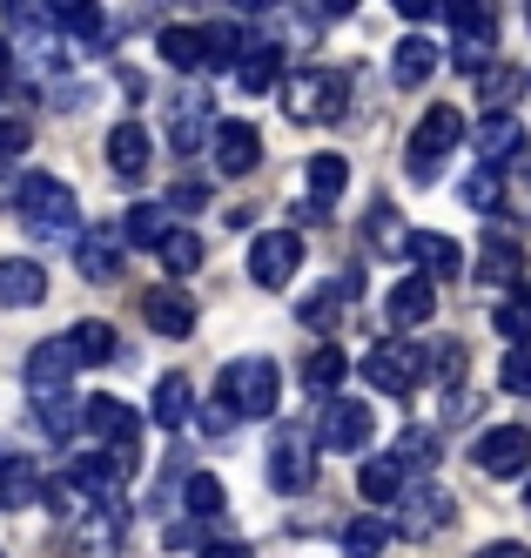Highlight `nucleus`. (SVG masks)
<instances>
[{
  "instance_id": "nucleus-1",
  "label": "nucleus",
  "mask_w": 531,
  "mask_h": 558,
  "mask_svg": "<svg viewBox=\"0 0 531 558\" xmlns=\"http://www.w3.org/2000/svg\"><path fill=\"white\" fill-rule=\"evenodd\" d=\"M14 203H21L27 235H40V243H68V235H81V203H74V189L55 182V175H27L14 189Z\"/></svg>"
},
{
  "instance_id": "nucleus-2",
  "label": "nucleus",
  "mask_w": 531,
  "mask_h": 558,
  "mask_svg": "<svg viewBox=\"0 0 531 558\" xmlns=\"http://www.w3.org/2000/svg\"><path fill=\"white\" fill-rule=\"evenodd\" d=\"M282 114H290V122H343L350 114V74L297 68L290 82H282Z\"/></svg>"
},
{
  "instance_id": "nucleus-3",
  "label": "nucleus",
  "mask_w": 531,
  "mask_h": 558,
  "mask_svg": "<svg viewBox=\"0 0 531 558\" xmlns=\"http://www.w3.org/2000/svg\"><path fill=\"white\" fill-rule=\"evenodd\" d=\"M276 397H282V377L269 356H242V364H222V384H216V404L229 417H276Z\"/></svg>"
},
{
  "instance_id": "nucleus-4",
  "label": "nucleus",
  "mask_w": 531,
  "mask_h": 558,
  "mask_svg": "<svg viewBox=\"0 0 531 558\" xmlns=\"http://www.w3.org/2000/svg\"><path fill=\"white\" fill-rule=\"evenodd\" d=\"M310 437H316V451L363 458V451H371V437H377V411L357 404V397H330V404H323V417L310 424Z\"/></svg>"
},
{
  "instance_id": "nucleus-5",
  "label": "nucleus",
  "mask_w": 531,
  "mask_h": 558,
  "mask_svg": "<svg viewBox=\"0 0 531 558\" xmlns=\"http://www.w3.org/2000/svg\"><path fill=\"white\" fill-rule=\"evenodd\" d=\"M458 142H464V114H458V108H431L424 122H418V135H411V148H403V169H411V182H437L444 155H451Z\"/></svg>"
},
{
  "instance_id": "nucleus-6",
  "label": "nucleus",
  "mask_w": 531,
  "mask_h": 558,
  "mask_svg": "<svg viewBox=\"0 0 531 558\" xmlns=\"http://www.w3.org/2000/svg\"><path fill=\"white\" fill-rule=\"evenodd\" d=\"M81 430L95 437V445H108V458L129 471L135 464V445H142V417L121 404V397H88L81 404Z\"/></svg>"
},
{
  "instance_id": "nucleus-7",
  "label": "nucleus",
  "mask_w": 531,
  "mask_h": 558,
  "mask_svg": "<svg viewBox=\"0 0 531 558\" xmlns=\"http://www.w3.org/2000/svg\"><path fill=\"white\" fill-rule=\"evenodd\" d=\"M269 485L282 498H297V492L316 485V437H310V424H282L269 437Z\"/></svg>"
},
{
  "instance_id": "nucleus-8",
  "label": "nucleus",
  "mask_w": 531,
  "mask_h": 558,
  "mask_svg": "<svg viewBox=\"0 0 531 558\" xmlns=\"http://www.w3.org/2000/svg\"><path fill=\"white\" fill-rule=\"evenodd\" d=\"M303 269V235L297 229H263L250 243V283L256 290H290Z\"/></svg>"
},
{
  "instance_id": "nucleus-9",
  "label": "nucleus",
  "mask_w": 531,
  "mask_h": 558,
  "mask_svg": "<svg viewBox=\"0 0 531 558\" xmlns=\"http://www.w3.org/2000/svg\"><path fill=\"white\" fill-rule=\"evenodd\" d=\"M424 377V356L418 350H403V343H377V350H363V384L384 390V397H411Z\"/></svg>"
},
{
  "instance_id": "nucleus-10",
  "label": "nucleus",
  "mask_w": 531,
  "mask_h": 558,
  "mask_svg": "<svg viewBox=\"0 0 531 558\" xmlns=\"http://www.w3.org/2000/svg\"><path fill=\"white\" fill-rule=\"evenodd\" d=\"M74 371H81V364H74L68 337L40 343V350L27 356V397H34V404H48V397H68V377H74Z\"/></svg>"
},
{
  "instance_id": "nucleus-11",
  "label": "nucleus",
  "mask_w": 531,
  "mask_h": 558,
  "mask_svg": "<svg viewBox=\"0 0 531 558\" xmlns=\"http://www.w3.org/2000/svg\"><path fill=\"white\" fill-rule=\"evenodd\" d=\"M524 464H531V430H524V424H498V430H484V437H478V471L518 477Z\"/></svg>"
},
{
  "instance_id": "nucleus-12",
  "label": "nucleus",
  "mask_w": 531,
  "mask_h": 558,
  "mask_svg": "<svg viewBox=\"0 0 531 558\" xmlns=\"http://www.w3.org/2000/svg\"><path fill=\"white\" fill-rule=\"evenodd\" d=\"M403 498V538H431L437 525H451V492H444V485H403L397 492Z\"/></svg>"
},
{
  "instance_id": "nucleus-13",
  "label": "nucleus",
  "mask_w": 531,
  "mask_h": 558,
  "mask_svg": "<svg viewBox=\"0 0 531 558\" xmlns=\"http://www.w3.org/2000/svg\"><path fill=\"white\" fill-rule=\"evenodd\" d=\"M403 256L424 263V283H451V276H464V250L451 243V235H437V229H411L403 235Z\"/></svg>"
},
{
  "instance_id": "nucleus-14",
  "label": "nucleus",
  "mask_w": 531,
  "mask_h": 558,
  "mask_svg": "<svg viewBox=\"0 0 531 558\" xmlns=\"http://www.w3.org/2000/svg\"><path fill=\"white\" fill-rule=\"evenodd\" d=\"M209 95H169V108H161V129H169V148H202V135H209Z\"/></svg>"
},
{
  "instance_id": "nucleus-15",
  "label": "nucleus",
  "mask_w": 531,
  "mask_h": 558,
  "mask_svg": "<svg viewBox=\"0 0 531 558\" xmlns=\"http://www.w3.org/2000/svg\"><path fill=\"white\" fill-rule=\"evenodd\" d=\"M216 169L222 175H250L256 162H263V135H256V122H216Z\"/></svg>"
},
{
  "instance_id": "nucleus-16",
  "label": "nucleus",
  "mask_w": 531,
  "mask_h": 558,
  "mask_svg": "<svg viewBox=\"0 0 531 558\" xmlns=\"http://www.w3.org/2000/svg\"><path fill=\"white\" fill-rule=\"evenodd\" d=\"M471 142H478V155H484V169H505L511 155L524 148V122H518V114H505V108H492V114L471 129Z\"/></svg>"
},
{
  "instance_id": "nucleus-17",
  "label": "nucleus",
  "mask_w": 531,
  "mask_h": 558,
  "mask_svg": "<svg viewBox=\"0 0 531 558\" xmlns=\"http://www.w3.org/2000/svg\"><path fill=\"white\" fill-rule=\"evenodd\" d=\"M142 316H148V330H155V337H189V330H195V303H189L176 283L148 290V296H142Z\"/></svg>"
},
{
  "instance_id": "nucleus-18",
  "label": "nucleus",
  "mask_w": 531,
  "mask_h": 558,
  "mask_svg": "<svg viewBox=\"0 0 531 558\" xmlns=\"http://www.w3.org/2000/svg\"><path fill=\"white\" fill-rule=\"evenodd\" d=\"M40 485H48V471H40L34 458L21 451H0V511H21L40 498Z\"/></svg>"
},
{
  "instance_id": "nucleus-19",
  "label": "nucleus",
  "mask_w": 531,
  "mask_h": 558,
  "mask_svg": "<svg viewBox=\"0 0 531 558\" xmlns=\"http://www.w3.org/2000/svg\"><path fill=\"white\" fill-rule=\"evenodd\" d=\"M40 296H48V269H40L34 256H8V263H0V303H8V310H34Z\"/></svg>"
},
{
  "instance_id": "nucleus-20",
  "label": "nucleus",
  "mask_w": 531,
  "mask_h": 558,
  "mask_svg": "<svg viewBox=\"0 0 531 558\" xmlns=\"http://www.w3.org/2000/svg\"><path fill=\"white\" fill-rule=\"evenodd\" d=\"M148 129L142 122H114V135H108V169L121 175V182H142L148 175Z\"/></svg>"
},
{
  "instance_id": "nucleus-21",
  "label": "nucleus",
  "mask_w": 531,
  "mask_h": 558,
  "mask_svg": "<svg viewBox=\"0 0 531 558\" xmlns=\"http://www.w3.org/2000/svg\"><path fill=\"white\" fill-rule=\"evenodd\" d=\"M431 310H437V283H424V276H403V283L390 290V324L397 330L431 324Z\"/></svg>"
},
{
  "instance_id": "nucleus-22",
  "label": "nucleus",
  "mask_w": 531,
  "mask_h": 558,
  "mask_svg": "<svg viewBox=\"0 0 531 558\" xmlns=\"http://www.w3.org/2000/svg\"><path fill=\"white\" fill-rule=\"evenodd\" d=\"M236 82L250 88V95H269L282 82V48L276 41H250V48H242V61H236Z\"/></svg>"
},
{
  "instance_id": "nucleus-23",
  "label": "nucleus",
  "mask_w": 531,
  "mask_h": 558,
  "mask_svg": "<svg viewBox=\"0 0 531 558\" xmlns=\"http://www.w3.org/2000/svg\"><path fill=\"white\" fill-rule=\"evenodd\" d=\"M431 74H437V48L424 41V34L397 41V54H390V82H397V88H424Z\"/></svg>"
},
{
  "instance_id": "nucleus-24",
  "label": "nucleus",
  "mask_w": 531,
  "mask_h": 558,
  "mask_svg": "<svg viewBox=\"0 0 531 558\" xmlns=\"http://www.w3.org/2000/svg\"><path fill=\"white\" fill-rule=\"evenodd\" d=\"M478 276H484V283H518V276H524V256H518V243H511L505 229L484 235V250H478Z\"/></svg>"
},
{
  "instance_id": "nucleus-25",
  "label": "nucleus",
  "mask_w": 531,
  "mask_h": 558,
  "mask_svg": "<svg viewBox=\"0 0 531 558\" xmlns=\"http://www.w3.org/2000/svg\"><path fill=\"white\" fill-rule=\"evenodd\" d=\"M148 417H155L161 430H182V424L195 417V390H189V377H161V384H155Z\"/></svg>"
},
{
  "instance_id": "nucleus-26",
  "label": "nucleus",
  "mask_w": 531,
  "mask_h": 558,
  "mask_svg": "<svg viewBox=\"0 0 531 558\" xmlns=\"http://www.w3.org/2000/svg\"><path fill=\"white\" fill-rule=\"evenodd\" d=\"M303 189H310V203H323V209H330L337 195L350 189V162H343V155H316V162L303 169Z\"/></svg>"
},
{
  "instance_id": "nucleus-27",
  "label": "nucleus",
  "mask_w": 531,
  "mask_h": 558,
  "mask_svg": "<svg viewBox=\"0 0 531 558\" xmlns=\"http://www.w3.org/2000/svg\"><path fill=\"white\" fill-rule=\"evenodd\" d=\"M202 34V68H236L242 48H250V34L229 27V21H209V27H195Z\"/></svg>"
},
{
  "instance_id": "nucleus-28",
  "label": "nucleus",
  "mask_w": 531,
  "mask_h": 558,
  "mask_svg": "<svg viewBox=\"0 0 531 558\" xmlns=\"http://www.w3.org/2000/svg\"><path fill=\"white\" fill-rule=\"evenodd\" d=\"M343 377H350V356H343L337 343H316V350H310V364H303V390L330 397V390H337Z\"/></svg>"
},
{
  "instance_id": "nucleus-29",
  "label": "nucleus",
  "mask_w": 531,
  "mask_h": 558,
  "mask_svg": "<svg viewBox=\"0 0 531 558\" xmlns=\"http://www.w3.org/2000/svg\"><path fill=\"white\" fill-rule=\"evenodd\" d=\"M74 269L88 276V283H114V276H121V250H114V235H81Z\"/></svg>"
},
{
  "instance_id": "nucleus-30",
  "label": "nucleus",
  "mask_w": 531,
  "mask_h": 558,
  "mask_svg": "<svg viewBox=\"0 0 531 558\" xmlns=\"http://www.w3.org/2000/svg\"><path fill=\"white\" fill-rule=\"evenodd\" d=\"M155 256H161V269H169V276H195V269H202V235H189V229H161Z\"/></svg>"
},
{
  "instance_id": "nucleus-31",
  "label": "nucleus",
  "mask_w": 531,
  "mask_h": 558,
  "mask_svg": "<svg viewBox=\"0 0 531 558\" xmlns=\"http://www.w3.org/2000/svg\"><path fill=\"white\" fill-rule=\"evenodd\" d=\"M357 492L371 498V505H390V498L403 492V471H397L390 458H363V471H357Z\"/></svg>"
},
{
  "instance_id": "nucleus-32",
  "label": "nucleus",
  "mask_w": 531,
  "mask_h": 558,
  "mask_svg": "<svg viewBox=\"0 0 531 558\" xmlns=\"http://www.w3.org/2000/svg\"><path fill=\"white\" fill-rule=\"evenodd\" d=\"M161 61H169V68H182V74H195L202 68V34L195 27H161Z\"/></svg>"
},
{
  "instance_id": "nucleus-33",
  "label": "nucleus",
  "mask_w": 531,
  "mask_h": 558,
  "mask_svg": "<svg viewBox=\"0 0 531 558\" xmlns=\"http://www.w3.org/2000/svg\"><path fill=\"white\" fill-rule=\"evenodd\" d=\"M68 350H74V364H101V356H114V330L88 316V324L68 330Z\"/></svg>"
},
{
  "instance_id": "nucleus-34",
  "label": "nucleus",
  "mask_w": 531,
  "mask_h": 558,
  "mask_svg": "<svg viewBox=\"0 0 531 558\" xmlns=\"http://www.w3.org/2000/svg\"><path fill=\"white\" fill-rule=\"evenodd\" d=\"M492 324H498V337H511V343H531V290H511V296L492 310Z\"/></svg>"
},
{
  "instance_id": "nucleus-35",
  "label": "nucleus",
  "mask_w": 531,
  "mask_h": 558,
  "mask_svg": "<svg viewBox=\"0 0 531 558\" xmlns=\"http://www.w3.org/2000/svg\"><path fill=\"white\" fill-rule=\"evenodd\" d=\"M34 424H40V437H55V445H61V437L81 430V411L68 404V397H48V404H34Z\"/></svg>"
},
{
  "instance_id": "nucleus-36",
  "label": "nucleus",
  "mask_w": 531,
  "mask_h": 558,
  "mask_svg": "<svg viewBox=\"0 0 531 558\" xmlns=\"http://www.w3.org/2000/svg\"><path fill=\"white\" fill-rule=\"evenodd\" d=\"M464 203H471L478 216H492V209L505 203V182H498V169H484V162H478V169L464 175Z\"/></svg>"
},
{
  "instance_id": "nucleus-37",
  "label": "nucleus",
  "mask_w": 531,
  "mask_h": 558,
  "mask_svg": "<svg viewBox=\"0 0 531 558\" xmlns=\"http://www.w3.org/2000/svg\"><path fill=\"white\" fill-rule=\"evenodd\" d=\"M384 538H390V532L377 525V518H350V525H343V551H350V558H377Z\"/></svg>"
},
{
  "instance_id": "nucleus-38",
  "label": "nucleus",
  "mask_w": 531,
  "mask_h": 558,
  "mask_svg": "<svg viewBox=\"0 0 531 558\" xmlns=\"http://www.w3.org/2000/svg\"><path fill=\"white\" fill-rule=\"evenodd\" d=\"M0 14H8V27H21V34H55V21H48V8H40V0H0Z\"/></svg>"
},
{
  "instance_id": "nucleus-39",
  "label": "nucleus",
  "mask_w": 531,
  "mask_h": 558,
  "mask_svg": "<svg viewBox=\"0 0 531 558\" xmlns=\"http://www.w3.org/2000/svg\"><path fill=\"white\" fill-rule=\"evenodd\" d=\"M431 458H437V437H431V430H418V424L403 430V437H397V451H390V464H397V471H411V464H431Z\"/></svg>"
},
{
  "instance_id": "nucleus-40",
  "label": "nucleus",
  "mask_w": 531,
  "mask_h": 558,
  "mask_svg": "<svg viewBox=\"0 0 531 558\" xmlns=\"http://www.w3.org/2000/svg\"><path fill=\"white\" fill-rule=\"evenodd\" d=\"M182 498H189V511H195V518H216V511H222V485H216L209 471H195L189 485H182Z\"/></svg>"
},
{
  "instance_id": "nucleus-41",
  "label": "nucleus",
  "mask_w": 531,
  "mask_h": 558,
  "mask_svg": "<svg viewBox=\"0 0 531 558\" xmlns=\"http://www.w3.org/2000/svg\"><path fill=\"white\" fill-rule=\"evenodd\" d=\"M498 384H505L511 397H531V343H511V350H505V371H498Z\"/></svg>"
},
{
  "instance_id": "nucleus-42",
  "label": "nucleus",
  "mask_w": 531,
  "mask_h": 558,
  "mask_svg": "<svg viewBox=\"0 0 531 558\" xmlns=\"http://www.w3.org/2000/svg\"><path fill=\"white\" fill-rule=\"evenodd\" d=\"M451 61H458L464 74H471V68H492V27H478V34H458Z\"/></svg>"
},
{
  "instance_id": "nucleus-43",
  "label": "nucleus",
  "mask_w": 531,
  "mask_h": 558,
  "mask_svg": "<svg viewBox=\"0 0 531 558\" xmlns=\"http://www.w3.org/2000/svg\"><path fill=\"white\" fill-rule=\"evenodd\" d=\"M437 8H444V21H451L458 34H478V27H492V21H484V0H437Z\"/></svg>"
},
{
  "instance_id": "nucleus-44",
  "label": "nucleus",
  "mask_w": 531,
  "mask_h": 558,
  "mask_svg": "<svg viewBox=\"0 0 531 558\" xmlns=\"http://www.w3.org/2000/svg\"><path fill=\"white\" fill-rule=\"evenodd\" d=\"M129 243H148V250L161 243V209L155 203H135L129 209Z\"/></svg>"
},
{
  "instance_id": "nucleus-45",
  "label": "nucleus",
  "mask_w": 531,
  "mask_h": 558,
  "mask_svg": "<svg viewBox=\"0 0 531 558\" xmlns=\"http://www.w3.org/2000/svg\"><path fill=\"white\" fill-rule=\"evenodd\" d=\"M297 316H303V324H316V330H330V324H337V290H316Z\"/></svg>"
},
{
  "instance_id": "nucleus-46",
  "label": "nucleus",
  "mask_w": 531,
  "mask_h": 558,
  "mask_svg": "<svg viewBox=\"0 0 531 558\" xmlns=\"http://www.w3.org/2000/svg\"><path fill=\"white\" fill-rule=\"evenodd\" d=\"M444 411H451V424H471V417L484 411V397H478V390H464V384H451V397H444Z\"/></svg>"
},
{
  "instance_id": "nucleus-47",
  "label": "nucleus",
  "mask_w": 531,
  "mask_h": 558,
  "mask_svg": "<svg viewBox=\"0 0 531 558\" xmlns=\"http://www.w3.org/2000/svg\"><path fill=\"white\" fill-rule=\"evenodd\" d=\"M40 8H48V21H55V27H74L81 14H95L101 0H40Z\"/></svg>"
},
{
  "instance_id": "nucleus-48",
  "label": "nucleus",
  "mask_w": 531,
  "mask_h": 558,
  "mask_svg": "<svg viewBox=\"0 0 531 558\" xmlns=\"http://www.w3.org/2000/svg\"><path fill=\"white\" fill-rule=\"evenodd\" d=\"M371 235H377V250H384V256H390V250H403V229H397V216H390V209H377V216H371Z\"/></svg>"
},
{
  "instance_id": "nucleus-49",
  "label": "nucleus",
  "mask_w": 531,
  "mask_h": 558,
  "mask_svg": "<svg viewBox=\"0 0 531 558\" xmlns=\"http://www.w3.org/2000/svg\"><path fill=\"white\" fill-rule=\"evenodd\" d=\"M458 364H464V350H458V343H437V350H431V377L451 384V377H458Z\"/></svg>"
},
{
  "instance_id": "nucleus-50",
  "label": "nucleus",
  "mask_w": 531,
  "mask_h": 558,
  "mask_svg": "<svg viewBox=\"0 0 531 558\" xmlns=\"http://www.w3.org/2000/svg\"><path fill=\"white\" fill-rule=\"evenodd\" d=\"M195 558H256V545H242V538H209Z\"/></svg>"
},
{
  "instance_id": "nucleus-51",
  "label": "nucleus",
  "mask_w": 531,
  "mask_h": 558,
  "mask_svg": "<svg viewBox=\"0 0 531 558\" xmlns=\"http://www.w3.org/2000/svg\"><path fill=\"white\" fill-rule=\"evenodd\" d=\"M176 209H195V203H209V189H195V182H176V195H169Z\"/></svg>"
},
{
  "instance_id": "nucleus-52",
  "label": "nucleus",
  "mask_w": 531,
  "mask_h": 558,
  "mask_svg": "<svg viewBox=\"0 0 531 558\" xmlns=\"http://www.w3.org/2000/svg\"><path fill=\"white\" fill-rule=\"evenodd\" d=\"M478 558H531V545H518V538H498V545H484Z\"/></svg>"
},
{
  "instance_id": "nucleus-53",
  "label": "nucleus",
  "mask_w": 531,
  "mask_h": 558,
  "mask_svg": "<svg viewBox=\"0 0 531 558\" xmlns=\"http://www.w3.org/2000/svg\"><path fill=\"white\" fill-rule=\"evenodd\" d=\"M390 8H397V14H403V21H424V14H431V8H437V0H390Z\"/></svg>"
},
{
  "instance_id": "nucleus-54",
  "label": "nucleus",
  "mask_w": 531,
  "mask_h": 558,
  "mask_svg": "<svg viewBox=\"0 0 531 558\" xmlns=\"http://www.w3.org/2000/svg\"><path fill=\"white\" fill-rule=\"evenodd\" d=\"M316 14H350V8H363V0H310Z\"/></svg>"
},
{
  "instance_id": "nucleus-55",
  "label": "nucleus",
  "mask_w": 531,
  "mask_h": 558,
  "mask_svg": "<svg viewBox=\"0 0 531 558\" xmlns=\"http://www.w3.org/2000/svg\"><path fill=\"white\" fill-rule=\"evenodd\" d=\"M8 74H14V48H8V34H0V88H8Z\"/></svg>"
},
{
  "instance_id": "nucleus-56",
  "label": "nucleus",
  "mask_w": 531,
  "mask_h": 558,
  "mask_svg": "<svg viewBox=\"0 0 531 558\" xmlns=\"http://www.w3.org/2000/svg\"><path fill=\"white\" fill-rule=\"evenodd\" d=\"M242 8H256V14H263V8H276V0H242Z\"/></svg>"
},
{
  "instance_id": "nucleus-57",
  "label": "nucleus",
  "mask_w": 531,
  "mask_h": 558,
  "mask_svg": "<svg viewBox=\"0 0 531 558\" xmlns=\"http://www.w3.org/2000/svg\"><path fill=\"white\" fill-rule=\"evenodd\" d=\"M8 195H14V189H8V182H0V203H8Z\"/></svg>"
},
{
  "instance_id": "nucleus-58",
  "label": "nucleus",
  "mask_w": 531,
  "mask_h": 558,
  "mask_svg": "<svg viewBox=\"0 0 531 558\" xmlns=\"http://www.w3.org/2000/svg\"><path fill=\"white\" fill-rule=\"evenodd\" d=\"M524 505H531V485H524Z\"/></svg>"
},
{
  "instance_id": "nucleus-59",
  "label": "nucleus",
  "mask_w": 531,
  "mask_h": 558,
  "mask_svg": "<svg viewBox=\"0 0 531 558\" xmlns=\"http://www.w3.org/2000/svg\"><path fill=\"white\" fill-rule=\"evenodd\" d=\"M524 82H531V74H524Z\"/></svg>"
},
{
  "instance_id": "nucleus-60",
  "label": "nucleus",
  "mask_w": 531,
  "mask_h": 558,
  "mask_svg": "<svg viewBox=\"0 0 531 558\" xmlns=\"http://www.w3.org/2000/svg\"><path fill=\"white\" fill-rule=\"evenodd\" d=\"M0 558H8V551H0Z\"/></svg>"
}]
</instances>
